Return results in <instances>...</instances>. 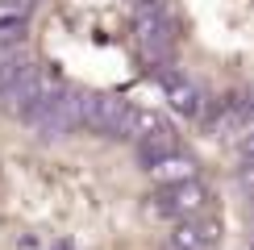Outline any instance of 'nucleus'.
Listing matches in <instances>:
<instances>
[]
</instances>
